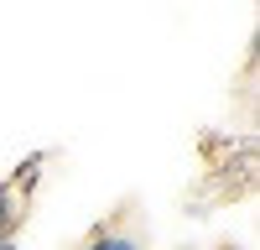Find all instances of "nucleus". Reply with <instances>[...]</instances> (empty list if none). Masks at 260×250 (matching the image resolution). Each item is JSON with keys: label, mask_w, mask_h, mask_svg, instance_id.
Instances as JSON below:
<instances>
[{"label": "nucleus", "mask_w": 260, "mask_h": 250, "mask_svg": "<svg viewBox=\"0 0 260 250\" xmlns=\"http://www.w3.org/2000/svg\"><path fill=\"white\" fill-rule=\"evenodd\" d=\"M37 167H42V157H31L26 167H16V172L0 182V240H11L16 229H21L26 198H31V188H37Z\"/></svg>", "instance_id": "nucleus-1"}, {"label": "nucleus", "mask_w": 260, "mask_h": 250, "mask_svg": "<svg viewBox=\"0 0 260 250\" xmlns=\"http://www.w3.org/2000/svg\"><path fill=\"white\" fill-rule=\"evenodd\" d=\"M78 250H141V235L130 219H104L89 229V240H83Z\"/></svg>", "instance_id": "nucleus-2"}, {"label": "nucleus", "mask_w": 260, "mask_h": 250, "mask_svg": "<svg viewBox=\"0 0 260 250\" xmlns=\"http://www.w3.org/2000/svg\"><path fill=\"white\" fill-rule=\"evenodd\" d=\"M0 250H16V245H11V240H0Z\"/></svg>", "instance_id": "nucleus-3"}]
</instances>
